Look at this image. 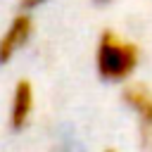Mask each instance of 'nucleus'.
<instances>
[{
	"instance_id": "nucleus-1",
	"label": "nucleus",
	"mask_w": 152,
	"mask_h": 152,
	"mask_svg": "<svg viewBox=\"0 0 152 152\" xmlns=\"http://www.w3.org/2000/svg\"><path fill=\"white\" fill-rule=\"evenodd\" d=\"M140 59V50L135 43L116 36L114 31H104L97 40L95 66L104 81H124L128 78Z\"/></svg>"
},
{
	"instance_id": "nucleus-2",
	"label": "nucleus",
	"mask_w": 152,
	"mask_h": 152,
	"mask_svg": "<svg viewBox=\"0 0 152 152\" xmlns=\"http://www.w3.org/2000/svg\"><path fill=\"white\" fill-rule=\"evenodd\" d=\"M33 33V19L28 12H19L10 26L5 28V33L0 36V64H7L31 38Z\"/></svg>"
},
{
	"instance_id": "nucleus-3",
	"label": "nucleus",
	"mask_w": 152,
	"mask_h": 152,
	"mask_svg": "<svg viewBox=\"0 0 152 152\" xmlns=\"http://www.w3.org/2000/svg\"><path fill=\"white\" fill-rule=\"evenodd\" d=\"M33 112V86L21 78L17 86H14V95H12V109H10V121H12V128H24L28 116Z\"/></svg>"
},
{
	"instance_id": "nucleus-4",
	"label": "nucleus",
	"mask_w": 152,
	"mask_h": 152,
	"mask_svg": "<svg viewBox=\"0 0 152 152\" xmlns=\"http://www.w3.org/2000/svg\"><path fill=\"white\" fill-rule=\"evenodd\" d=\"M124 100L126 104L138 114L142 128L147 131V135H152V93L145 86H128L124 90Z\"/></svg>"
},
{
	"instance_id": "nucleus-5",
	"label": "nucleus",
	"mask_w": 152,
	"mask_h": 152,
	"mask_svg": "<svg viewBox=\"0 0 152 152\" xmlns=\"http://www.w3.org/2000/svg\"><path fill=\"white\" fill-rule=\"evenodd\" d=\"M48 0H19V10L21 12H31V10H38L40 5H45Z\"/></svg>"
},
{
	"instance_id": "nucleus-6",
	"label": "nucleus",
	"mask_w": 152,
	"mask_h": 152,
	"mask_svg": "<svg viewBox=\"0 0 152 152\" xmlns=\"http://www.w3.org/2000/svg\"><path fill=\"white\" fill-rule=\"evenodd\" d=\"M107 152H112V150H107Z\"/></svg>"
}]
</instances>
